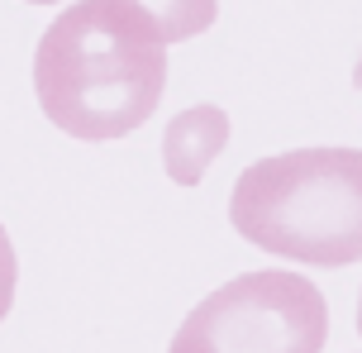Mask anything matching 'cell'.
I'll list each match as a JSON object with an SVG mask.
<instances>
[{"instance_id":"1","label":"cell","mask_w":362,"mask_h":353,"mask_svg":"<svg viewBox=\"0 0 362 353\" xmlns=\"http://www.w3.org/2000/svg\"><path fill=\"white\" fill-rule=\"evenodd\" d=\"M163 86L167 48L115 0H76L38 38V105L81 144H110L148 125Z\"/></svg>"},{"instance_id":"2","label":"cell","mask_w":362,"mask_h":353,"mask_svg":"<svg viewBox=\"0 0 362 353\" xmlns=\"http://www.w3.org/2000/svg\"><path fill=\"white\" fill-rule=\"evenodd\" d=\"M229 224L262 253L315 267L362 258V149H291L243 168Z\"/></svg>"},{"instance_id":"3","label":"cell","mask_w":362,"mask_h":353,"mask_svg":"<svg viewBox=\"0 0 362 353\" xmlns=\"http://www.w3.org/2000/svg\"><path fill=\"white\" fill-rule=\"evenodd\" d=\"M329 339L325 291L300 272H243L181 320L167 353H320Z\"/></svg>"},{"instance_id":"4","label":"cell","mask_w":362,"mask_h":353,"mask_svg":"<svg viewBox=\"0 0 362 353\" xmlns=\"http://www.w3.org/2000/svg\"><path fill=\"white\" fill-rule=\"evenodd\" d=\"M229 144V115L219 105H191L181 110L163 134V168L177 186H196L210 163Z\"/></svg>"},{"instance_id":"5","label":"cell","mask_w":362,"mask_h":353,"mask_svg":"<svg viewBox=\"0 0 362 353\" xmlns=\"http://www.w3.org/2000/svg\"><path fill=\"white\" fill-rule=\"evenodd\" d=\"M115 5L129 10L163 48L167 43H181V38L205 34V29L215 24V15H219L215 0H115Z\"/></svg>"},{"instance_id":"6","label":"cell","mask_w":362,"mask_h":353,"mask_svg":"<svg viewBox=\"0 0 362 353\" xmlns=\"http://www.w3.org/2000/svg\"><path fill=\"white\" fill-rule=\"evenodd\" d=\"M15 282H19L15 243H10V234H5V224H0V320L10 316V306H15Z\"/></svg>"},{"instance_id":"7","label":"cell","mask_w":362,"mask_h":353,"mask_svg":"<svg viewBox=\"0 0 362 353\" xmlns=\"http://www.w3.org/2000/svg\"><path fill=\"white\" fill-rule=\"evenodd\" d=\"M358 335H362V296H358Z\"/></svg>"},{"instance_id":"8","label":"cell","mask_w":362,"mask_h":353,"mask_svg":"<svg viewBox=\"0 0 362 353\" xmlns=\"http://www.w3.org/2000/svg\"><path fill=\"white\" fill-rule=\"evenodd\" d=\"M29 5H53V0H29Z\"/></svg>"}]
</instances>
